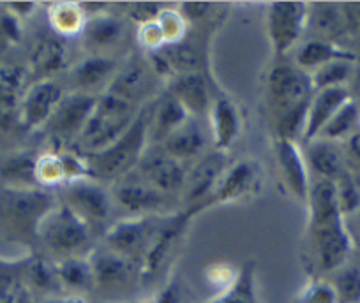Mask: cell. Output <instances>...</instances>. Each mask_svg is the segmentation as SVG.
I'll list each match as a JSON object with an SVG mask.
<instances>
[{
	"label": "cell",
	"mask_w": 360,
	"mask_h": 303,
	"mask_svg": "<svg viewBox=\"0 0 360 303\" xmlns=\"http://www.w3.org/2000/svg\"><path fill=\"white\" fill-rule=\"evenodd\" d=\"M306 205L309 208V245L318 270L334 274L348 263L353 250V236L339 208L334 182L311 184Z\"/></svg>",
	"instance_id": "obj_1"
},
{
	"label": "cell",
	"mask_w": 360,
	"mask_h": 303,
	"mask_svg": "<svg viewBox=\"0 0 360 303\" xmlns=\"http://www.w3.org/2000/svg\"><path fill=\"white\" fill-rule=\"evenodd\" d=\"M311 74L295 62L279 60L266 78V99L276 119L278 137H302L307 108L314 95Z\"/></svg>",
	"instance_id": "obj_2"
},
{
	"label": "cell",
	"mask_w": 360,
	"mask_h": 303,
	"mask_svg": "<svg viewBox=\"0 0 360 303\" xmlns=\"http://www.w3.org/2000/svg\"><path fill=\"white\" fill-rule=\"evenodd\" d=\"M57 203L46 189L0 185V240L22 249H32L37 245L41 222Z\"/></svg>",
	"instance_id": "obj_3"
},
{
	"label": "cell",
	"mask_w": 360,
	"mask_h": 303,
	"mask_svg": "<svg viewBox=\"0 0 360 303\" xmlns=\"http://www.w3.org/2000/svg\"><path fill=\"white\" fill-rule=\"evenodd\" d=\"M152 105L140 109L133 126L105 150L85 157L89 177L98 182H119L136 170L138 163L148 148L150 137Z\"/></svg>",
	"instance_id": "obj_4"
},
{
	"label": "cell",
	"mask_w": 360,
	"mask_h": 303,
	"mask_svg": "<svg viewBox=\"0 0 360 303\" xmlns=\"http://www.w3.org/2000/svg\"><path fill=\"white\" fill-rule=\"evenodd\" d=\"M140 109L138 105L126 101L108 90L99 95L94 112L89 116L85 127L76 140L83 156L101 152L115 143L133 126L134 120L140 115Z\"/></svg>",
	"instance_id": "obj_5"
},
{
	"label": "cell",
	"mask_w": 360,
	"mask_h": 303,
	"mask_svg": "<svg viewBox=\"0 0 360 303\" xmlns=\"http://www.w3.org/2000/svg\"><path fill=\"white\" fill-rule=\"evenodd\" d=\"M94 231L62 201L43 219L37 233V245L58 261L79 257L90 249Z\"/></svg>",
	"instance_id": "obj_6"
},
{
	"label": "cell",
	"mask_w": 360,
	"mask_h": 303,
	"mask_svg": "<svg viewBox=\"0 0 360 303\" xmlns=\"http://www.w3.org/2000/svg\"><path fill=\"white\" fill-rule=\"evenodd\" d=\"M161 220L158 215L127 217L110 224L103 233V245L112 252L126 257L131 263L140 264L158 235Z\"/></svg>",
	"instance_id": "obj_7"
},
{
	"label": "cell",
	"mask_w": 360,
	"mask_h": 303,
	"mask_svg": "<svg viewBox=\"0 0 360 303\" xmlns=\"http://www.w3.org/2000/svg\"><path fill=\"white\" fill-rule=\"evenodd\" d=\"M62 203L68 205L86 226L94 231L96 227L108 229L113 212L112 192L101 182L92 178L69 182L62 187Z\"/></svg>",
	"instance_id": "obj_8"
},
{
	"label": "cell",
	"mask_w": 360,
	"mask_h": 303,
	"mask_svg": "<svg viewBox=\"0 0 360 303\" xmlns=\"http://www.w3.org/2000/svg\"><path fill=\"white\" fill-rule=\"evenodd\" d=\"M306 2H272L266 8V32L278 57H285L307 29Z\"/></svg>",
	"instance_id": "obj_9"
},
{
	"label": "cell",
	"mask_w": 360,
	"mask_h": 303,
	"mask_svg": "<svg viewBox=\"0 0 360 303\" xmlns=\"http://www.w3.org/2000/svg\"><path fill=\"white\" fill-rule=\"evenodd\" d=\"M110 192L115 206L131 213V217L158 215L173 208V196L145 184L134 171L122 180L115 182Z\"/></svg>",
	"instance_id": "obj_10"
},
{
	"label": "cell",
	"mask_w": 360,
	"mask_h": 303,
	"mask_svg": "<svg viewBox=\"0 0 360 303\" xmlns=\"http://www.w3.org/2000/svg\"><path fill=\"white\" fill-rule=\"evenodd\" d=\"M134 173L145 184L152 185L154 189L169 196L184 187L186 177H188L184 163H180L179 159L169 156L168 152L162 150L161 147L147 148Z\"/></svg>",
	"instance_id": "obj_11"
},
{
	"label": "cell",
	"mask_w": 360,
	"mask_h": 303,
	"mask_svg": "<svg viewBox=\"0 0 360 303\" xmlns=\"http://www.w3.org/2000/svg\"><path fill=\"white\" fill-rule=\"evenodd\" d=\"M64 88L53 78L51 80L34 81L23 94L22 105H20V126L27 130L46 126L48 120L53 116L55 109L58 108L60 101L64 99Z\"/></svg>",
	"instance_id": "obj_12"
},
{
	"label": "cell",
	"mask_w": 360,
	"mask_h": 303,
	"mask_svg": "<svg viewBox=\"0 0 360 303\" xmlns=\"http://www.w3.org/2000/svg\"><path fill=\"white\" fill-rule=\"evenodd\" d=\"M96 102H98V97L85 92H72V94L64 95L53 116L48 120L44 127H48L55 140L76 141L89 116L94 112Z\"/></svg>",
	"instance_id": "obj_13"
},
{
	"label": "cell",
	"mask_w": 360,
	"mask_h": 303,
	"mask_svg": "<svg viewBox=\"0 0 360 303\" xmlns=\"http://www.w3.org/2000/svg\"><path fill=\"white\" fill-rule=\"evenodd\" d=\"M193 215L195 213L191 210H184V212L172 213V215L162 220L150 249L147 250L143 260L140 261L141 277L150 278L152 275L161 270L165 261H168V257L172 256V252L176 249L179 242L184 236L186 229H188V222Z\"/></svg>",
	"instance_id": "obj_14"
},
{
	"label": "cell",
	"mask_w": 360,
	"mask_h": 303,
	"mask_svg": "<svg viewBox=\"0 0 360 303\" xmlns=\"http://www.w3.org/2000/svg\"><path fill=\"white\" fill-rule=\"evenodd\" d=\"M276 161H278L279 173H281L285 187L290 194L300 203H307L311 191L309 168L299 143L286 137H278L276 141Z\"/></svg>",
	"instance_id": "obj_15"
},
{
	"label": "cell",
	"mask_w": 360,
	"mask_h": 303,
	"mask_svg": "<svg viewBox=\"0 0 360 303\" xmlns=\"http://www.w3.org/2000/svg\"><path fill=\"white\" fill-rule=\"evenodd\" d=\"M259 182V166L252 159H242L238 163L226 166L221 175L212 196L207 199L205 206L217 205V203H231L245 198L255 191Z\"/></svg>",
	"instance_id": "obj_16"
},
{
	"label": "cell",
	"mask_w": 360,
	"mask_h": 303,
	"mask_svg": "<svg viewBox=\"0 0 360 303\" xmlns=\"http://www.w3.org/2000/svg\"><path fill=\"white\" fill-rule=\"evenodd\" d=\"M224 152H217L205 156L191 173L186 177V185L188 189V199L193 203L191 210L193 213H198V210H203L207 199L212 196L214 189H216L217 182H219L221 175L226 170L224 164Z\"/></svg>",
	"instance_id": "obj_17"
},
{
	"label": "cell",
	"mask_w": 360,
	"mask_h": 303,
	"mask_svg": "<svg viewBox=\"0 0 360 303\" xmlns=\"http://www.w3.org/2000/svg\"><path fill=\"white\" fill-rule=\"evenodd\" d=\"M349 99H352V94H349L348 87H332L314 92L313 99H311L309 102V108H307L302 140H316L318 134L321 133V129L330 122L332 116H334Z\"/></svg>",
	"instance_id": "obj_18"
},
{
	"label": "cell",
	"mask_w": 360,
	"mask_h": 303,
	"mask_svg": "<svg viewBox=\"0 0 360 303\" xmlns=\"http://www.w3.org/2000/svg\"><path fill=\"white\" fill-rule=\"evenodd\" d=\"M69 48L65 44L64 37H58L57 34L50 36H41L34 43L30 50L29 60V74L39 80H51V74H57L68 65Z\"/></svg>",
	"instance_id": "obj_19"
},
{
	"label": "cell",
	"mask_w": 360,
	"mask_h": 303,
	"mask_svg": "<svg viewBox=\"0 0 360 303\" xmlns=\"http://www.w3.org/2000/svg\"><path fill=\"white\" fill-rule=\"evenodd\" d=\"M89 261L94 274V284L106 291L124 288L131 281L134 270V263L112 252L103 243L90 252Z\"/></svg>",
	"instance_id": "obj_20"
},
{
	"label": "cell",
	"mask_w": 360,
	"mask_h": 303,
	"mask_svg": "<svg viewBox=\"0 0 360 303\" xmlns=\"http://www.w3.org/2000/svg\"><path fill=\"white\" fill-rule=\"evenodd\" d=\"M155 71L143 60H133L115 72L106 90L140 106L152 90Z\"/></svg>",
	"instance_id": "obj_21"
},
{
	"label": "cell",
	"mask_w": 360,
	"mask_h": 303,
	"mask_svg": "<svg viewBox=\"0 0 360 303\" xmlns=\"http://www.w3.org/2000/svg\"><path fill=\"white\" fill-rule=\"evenodd\" d=\"M124 32H126V29H124L122 20L117 15L106 13V15H99L86 20L85 29L82 32V39L85 46L92 51V55L108 57L105 53L119 46Z\"/></svg>",
	"instance_id": "obj_22"
},
{
	"label": "cell",
	"mask_w": 360,
	"mask_h": 303,
	"mask_svg": "<svg viewBox=\"0 0 360 303\" xmlns=\"http://www.w3.org/2000/svg\"><path fill=\"white\" fill-rule=\"evenodd\" d=\"M209 115L210 126H212L214 147L217 152H226L235 143L242 129L238 108L230 97L219 95V97L212 99Z\"/></svg>",
	"instance_id": "obj_23"
},
{
	"label": "cell",
	"mask_w": 360,
	"mask_h": 303,
	"mask_svg": "<svg viewBox=\"0 0 360 303\" xmlns=\"http://www.w3.org/2000/svg\"><path fill=\"white\" fill-rule=\"evenodd\" d=\"M306 163L309 171H313L318 180L335 182L346 171L345 156L339 143L327 140L307 141L306 152H304Z\"/></svg>",
	"instance_id": "obj_24"
},
{
	"label": "cell",
	"mask_w": 360,
	"mask_h": 303,
	"mask_svg": "<svg viewBox=\"0 0 360 303\" xmlns=\"http://www.w3.org/2000/svg\"><path fill=\"white\" fill-rule=\"evenodd\" d=\"M306 32L311 34V39H323L339 44V39L346 37L341 4H328V2L309 4Z\"/></svg>",
	"instance_id": "obj_25"
},
{
	"label": "cell",
	"mask_w": 360,
	"mask_h": 303,
	"mask_svg": "<svg viewBox=\"0 0 360 303\" xmlns=\"http://www.w3.org/2000/svg\"><path fill=\"white\" fill-rule=\"evenodd\" d=\"M169 94L180 101V105L188 109L189 115H203L210 109L209 85L198 72H184L176 74L172 83Z\"/></svg>",
	"instance_id": "obj_26"
},
{
	"label": "cell",
	"mask_w": 360,
	"mask_h": 303,
	"mask_svg": "<svg viewBox=\"0 0 360 303\" xmlns=\"http://www.w3.org/2000/svg\"><path fill=\"white\" fill-rule=\"evenodd\" d=\"M39 156L34 152H15L0 161V185L16 189L39 187L36 168Z\"/></svg>",
	"instance_id": "obj_27"
},
{
	"label": "cell",
	"mask_w": 360,
	"mask_h": 303,
	"mask_svg": "<svg viewBox=\"0 0 360 303\" xmlns=\"http://www.w3.org/2000/svg\"><path fill=\"white\" fill-rule=\"evenodd\" d=\"M29 71L23 67H2L0 69V119L8 120L15 116L18 120L20 105L23 94L27 92Z\"/></svg>",
	"instance_id": "obj_28"
},
{
	"label": "cell",
	"mask_w": 360,
	"mask_h": 303,
	"mask_svg": "<svg viewBox=\"0 0 360 303\" xmlns=\"http://www.w3.org/2000/svg\"><path fill=\"white\" fill-rule=\"evenodd\" d=\"M117 72L115 60L110 57H99V55H90L85 60L79 62L71 71V78L75 81L78 92L92 94L96 87H101L110 81L112 83L113 76Z\"/></svg>",
	"instance_id": "obj_29"
},
{
	"label": "cell",
	"mask_w": 360,
	"mask_h": 303,
	"mask_svg": "<svg viewBox=\"0 0 360 303\" xmlns=\"http://www.w3.org/2000/svg\"><path fill=\"white\" fill-rule=\"evenodd\" d=\"M161 148L180 163H184L186 159H195L202 154L205 148V134L195 120L189 119L184 126L162 140Z\"/></svg>",
	"instance_id": "obj_30"
},
{
	"label": "cell",
	"mask_w": 360,
	"mask_h": 303,
	"mask_svg": "<svg viewBox=\"0 0 360 303\" xmlns=\"http://www.w3.org/2000/svg\"><path fill=\"white\" fill-rule=\"evenodd\" d=\"M339 58H352V60H355V55L349 50H346V48H342L341 44L323 39H311L309 37V39L304 41L299 46L293 62L306 72H313L318 67H321V65L339 60Z\"/></svg>",
	"instance_id": "obj_31"
},
{
	"label": "cell",
	"mask_w": 360,
	"mask_h": 303,
	"mask_svg": "<svg viewBox=\"0 0 360 303\" xmlns=\"http://www.w3.org/2000/svg\"><path fill=\"white\" fill-rule=\"evenodd\" d=\"M189 119H191V115L188 113V109L180 105L179 99L173 97L168 92L161 101L152 105L150 136H154V140L162 141L173 130L184 126Z\"/></svg>",
	"instance_id": "obj_32"
},
{
	"label": "cell",
	"mask_w": 360,
	"mask_h": 303,
	"mask_svg": "<svg viewBox=\"0 0 360 303\" xmlns=\"http://www.w3.org/2000/svg\"><path fill=\"white\" fill-rule=\"evenodd\" d=\"M48 22H50L53 34L65 39V37L82 36L86 23V15L82 9V4H76V2H58V4L50 6Z\"/></svg>",
	"instance_id": "obj_33"
},
{
	"label": "cell",
	"mask_w": 360,
	"mask_h": 303,
	"mask_svg": "<svg viewBox=\"0 0 360 303\" xmlns=\"http://www.w3.org/2000/svg\"><path fill=\"white\" fill-rule=\"evenodd\" d=\"M55 268H57L58 282L62 288L71 289V291H86V289L96 288L89 257L79 256L62 260L55 264Z\"/></svg>",
	"instance_id": "obj_34"
},
{
	"label": "cell",
	"mask_w": 360,
	"mask_h": 303,
	"mask_svg": "<svg viewBox=\"0 0 360 303\" xmlns=\"http://www.w3.org/2000/svg\"><path fill=\"white\" fill-rule=\"evenodd\" d=\"M360 130V108L353 99H349L338 113L330 119V122L321 129L318 134L320 140L334 141V143H341L346 141L349 136Z\"/></svg>",
	"instance_id": "obj_35"
},
{
	"label": "cell",
	"mask_w": 360,
	"mask_h": 303,
	"mask_svg": "<svg viewBox=\"0 0 360 303\" xmlns=\"http://www.w3.org/2000/svg\"><path fill=\"white\" fill-rule=\"evenodd\" d=\"M210 303H258L252 263L244 264L237 270L233 282Z\"/></svg>",
	"instance_id": "obj_36"
},
{
	"label": "cell",
	"mask_w": 360,
	"mask_h": 303,
	"mask_svg": "<svg viewBox=\"0 0 360 303\" xmlns=\"http://www.w3.org/2000/svg\"><path fill=\"white\" fill-rule=\"evenodd\" d=\"M353 65H355V60H352V58H339V60L328 62V64L318 67L316 71L309 72L314 90L348 87L346 83L353 74Z\"/></svg>",
	"instance_id": "obj_37"
},
{
	"label": "cell",
	"mask_w": 360,
	"mask_h": 303,
	"mask_svg": "<svg viewBox=\"0 0 360 303\" xmlns=\"http://www.w3.org/2000/svg\"><path fill=\"white\" fill-rule=\"evenodd\" d=\"M37 185L44 187H64L68 184V175H65L64 159L60 152H48L41 154L37 159L36 168Z\"/></svg>",
	"instance_id": "obj_38"
},
{
	"label": "cell",
	"mask_w": 360,
	"mask_h": 303,
	"mask_svg": "<svg viewBox=\"0 0 360 303\" xmlns=\"http://www.w3.org/2000/svg\"><path fill=\"white\" fill-rule=\"evenodd\" d=\"M330 284L338 303H360V267L346 263L334 271Z\"/></svg>",
	"instance_id": "obj_39"
},
{
	"label": "cell",
	"mask_w": 360,
	"mask_h": 303,
	"mask_svg": "<svg viewBox=\"0 0 360 303\" xmlns=\"http://www.w3.org/2000/svg\"><path fill=\"white\" fill-rule=\"evenodd\" d=\"M23 274L25 278L37 289L43 291H58L62 289L60 282H58L57 268L55 264L51 267L44 260H32L29 263L23 264Z\"/></svg>",
	"instance_id": "obj_40"
},
{
	"label": "cell",
	"mask_w": 360,
	"mask_h": 303,
	"mask_svg": "<svg viewBox=\"0 0 360 303\" xmlns=\"http://www.w3.org/2000/svg\"><path fill=\"white\" fill-rule=\"evenodd\" d=\"M159 29H161L162 37H165L166 46H173L184 41L186 29H188V22L184 16L180 15L179 9L165 8L158 18Z\"/></svg>",
	"instance_id": "obj_41"
},
{
	"label": "cell",
	"mask_w": 360,
	"mask_h": 303,
	"mask_svg": "<svg viewBox=\"0 0 360 303\" xmlns=\"http://www.w3.org/2000/svg\"><path fill=\"white\" fill-rule=\"evenodd\" d=\"M335 184V192H338V201L339 208H341L342 215L348 217L353 215L360 210V189L356 185V182L353 180V177L349 175V171H345Z\"/></svg>",
	"instance_id": "obj_42"
},
{
	"label": "cell",
	"mask_w": 360,
	"mask_h": 303,
	"mask_svg": "<svg viewBox=\"0 0 360 303\" xmlns=\"http://www.w3.org/2000/svg\"><path fill=\"white\" fill-rule=\"evenodd\" d=\"M297 303H338V298L330 282L316 281L300 292Z\"/></svg>",
	"instance_id": "obj_43"
},
{
	"label": "cell",
	"mask_w": 360,
	"mask_h": 303,
	"mask_svg": "<svg viewBox=\"0 0 360 303\" xmlns=\"http://www.w3.org/2000/svg\"><path fill=\"white\" fill-rule=\"evenodd\" d=\"M138 41H140L141 46H143L145 50L150 51V53L166 46L165 37H162L161 29H159L158 20L150 23H145V25H140V29H138Z\"/></svg>",
	"instance_id": "obj_44"
},
{
	"label": "cell",
	"mask_w": 360,
	"mask_h": 303,
	"mask_svg": "<svg viewBox=\"0 0 360 303\" xmlns=\"http://www.w3.org/2000/svg\"><path fill=\"white\" fill-rule=\"evenodd\" d=\"M165 8L166 6L162 4H131L127 6V16L138 25H145V23L155 22Z\"/></svg>",
	"instance_id": "obj_45"
},
{
	"label": "cell",
	"mask_w": 360,
	"mask_h": 303,
	"mask_svg": "<svg viewBox=\"0 0 360 303\" xmlns=\"http://www.w3.org/2000/svg\"><path fill=\"white\" fill-rule=\"evenodd\" d=\"M342 16H345L346 36L360 43V2L341 4Z\"/></svg>",
	"instance_id": "obj_46"
},
{
	"label": "cell",
	"mask_w": 360,
	"mask_h": 303,
	"mask_svg": "<svg viewBox=\"0 0 360 303\" xmlns=\"http://www.w3.org/2000/svg\"><path fill=\"white\" fill-rule=\"evenodd\" d=\"M212 8V4H193V2H189V4L179 6V11L184 16L186 22H202L203 18L209 16Z\"/></svg>",
	"instance_id": "obj_47"
},
{
	"label": "cell",
	"mask_w": 360,
	"mask_h": 303,
	"mask_svg": "<svg viewBox=\"0 0 360 303\" xmlns=\"http://www.w3.org/2000/svg\"><path fill=\"white\" fill-rule=\"evenodd\" d=\"M345 143L346 148L345 152H342V156L348 159V163L352 164L355 170L360 171V130H356L353 136H349Z\"/></svg>",
	"instance_id": "obj_48"
},
{
	"label": "cell",
	"mask_w": 360,
	"mask_h": 303,
	"mask_svg": "<svg viewBox=\"0 0 360 303\" xmlns=\"http://www.w3.org/2000/svg\"><path fill=\"white\" fill-rule=\"evenodd\" d=\"M37 4H34V2H27V4H9L6 6V9H8L9 13H13V15L16 16V18H29L30 15H32L34 11H36Z\"/></svg>",
	"instance_id": "obj_49"
},
{
	"label": "cell",
	"mask_w": 360,
	"mask_h": 303,
	"mask_svg": "<svg viewBox=\"0 0 360 303\" xmlns=\"http://www.w3.org/2000/svg\"><path fill=\"white\" fill-rule=\"evenodd\" d=\"M44 303H86L85 298L78 295H69V296H58V298H50Z\"/></svg>",
	"instance_id": "obj_50"
},
{
	"label": "cell",
	"mask_w": 360,
	"mask_h": 303,
	"mask_svg": "<svg viewBox=\"0 0 360 303\" xmlns=\"http://www.w3.org/2000/svg\"><path fill=\"white\" fill-rule=\"evenodd\" d=\"M11 44H15V43H13V41L9 39V36L4 32L2 25H0V55L4 53V51H8V48L11 46Z\"/></svg>",
	"instance_id": "obj_51"
},
{
	"label": "cell",
	"mask_w": 360,
	"mask_h": 303,
	"mask_svg": "<svg viewBox=\"0 0 360 303\" xmlns=\"http://www.w3.org/2000/svg\"><path fill=\"white\" fill-rule=\"evenodd\" d=\"M353 217H355L356 220V231H359V242H360V210L356 213H353Z\"/></svg>",
	"instance_id": "obj_52"
}]
</instances>
